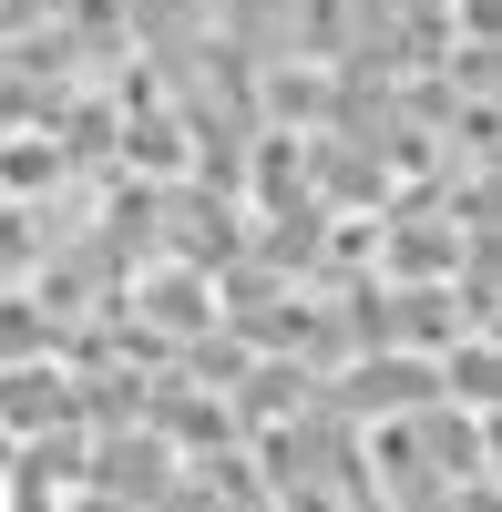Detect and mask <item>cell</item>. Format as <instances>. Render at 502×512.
Masks as SVG:
<instances>
[{
    "label": "cell",
    "instance_id": "6da1fadb",
    "mask_svg": "<svg viewBox=\"0 0 502 512\" xmlns=\"http://www.w3.org/2000/svg\"><path fill=\"white\" fill-rule=\"evenodd\" d=\"M441 390H462V410H492V349H482V338L441 369Z\"/></svg>",
    "mask_w": 502,
    "mask_h": 512
}]
</instances>
